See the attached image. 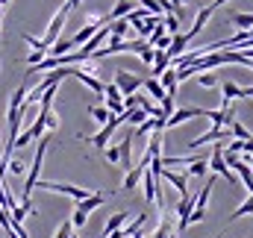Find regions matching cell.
Wrapping results in <instances>:
<instances>
[{
    "mask_svg": "<svg viewBox=\"0 0 253 238\" xmlns=\"http://www.w3.org/2000/svg\"><path fill=\"white\" fill-rule=\"evenodd\" d=\"M71 236H74V224L71 221H62L59 230H56V238H71Z\"/></svg>",
    "mask_w": 253,
    "mask_h": 238,
    "instance_id": "obj_30",
    "label": "cell"
},
{
    "mask_svg": "<svg viewBox=\"0 0 253 238\" xmlns=\"http://www.w3.org/2000/svg\"><path fill=\"white\" fill-rule=\"evenodd\" d=\"M245 215H253V191H251V197H248V200L233 212V215H230V221H239V218H245Z\"/></svg>",
    "mask_w": 253,
    "mask_h": 238,
    "instance_id": "obj_24",
    "label": "cell"
},
{
    "mask_svg": "<svg viewBox=\"0 0 253 238\" xmlns=\"http://www.w3.org/2000/svg\"><path fill=\"white\" fill-rule=\"evenodd\" d=\"M44 56H47L44 50H33V53L27 56V62H30V65H36V62H42V59H44Z\"/></svg>",
    "mask_w": 253,
    "mask_h": 238,
    "instance_id": "obj_35",
    "label": "cell"
},
{
    "mask_svg": "<svg viewBox=\"0 0 253 238\" xmlns=\"http://www.w3.org/2000/svg\"><path fill=\"white\" fill-rule=\"evenodd\" d=\"M144 224H147V215H138V218H135L129 227H121V233H124V238H126V236H135V233H138Z\"/></svg>",
    "mask_w": 253,
    "mask_h": 238,
    "instance_id": "obj_26",
    "label": "cell"
},
{
    "mask_svg": "<svg viewBox=\"0 0 253 238\" xmlns=\"http://www.w3.org/2000/svg\"><path fill=\"white\" fill-rule=\"evenodd\" d=\"M36 188L53 191V194H65V197H71V200H83V197H88V194H91L88 188H80V185H68V182H50V179H39V182H36Z\"/></svg>",
    "mask_w": 253,
    "mask_h": 238,
    "instance_id": "obj_2",
    "label": "cell"
},
{
    "mask_svg": "<svg viewBox=\"0 0 253 238\" xmlns=\"http://www.w3.org/2000/svg\"><path fill=\"white\" fill-rule=\"evenodd\" d=\"M103 150H106V162L121 165V150H118V147H103Z\"/></svg>",
    "mask_w": 253,
    "mask_h": 238,
    "instance_id": "obj_31",
    "label": "cell"
},
{
    "mask_svg": "<svg viewBox=\"0 0 253 238\" xmlns=\"http://www.w3.org/2000/svg\"><path fill=\"white\" fill-rule=\"evenodd\" d=\"M191 209H194V197L186 194V197H180V203H177V218H180V227L177 230H189V215Z\"/></svg>",
    "mask_w": 253,
    "mask_h": 238,
    "instance_id": "obj_10",
    "label": "cell"
},
{
    "mask_svg": "<svg viewBox=\"0 0 253 238\" xmlns=\"http://www.w3.org/2000/svg\"><path fill=\"white\" fill-rule=\"evenodd\" d=\"M126 30H129V21H126V18L109 21V39H106V41H121V39L126 36Z\"/></svg>",
    "mask_w": 253,
    "mask_h": 238,
    "instance_id": "obj_13",
    "label": "cell"
},
{
    "mask_svg": "<svg viewBox=\"0 0 253 238\" xmlns=\"http://www.w3.org/2000/svg\"><path fill=\"white\" fill-rule=\"evenodd\" d=\"M71 224H74V230H77V227H85V224H88V215H85V212H80V209H74Z\"/></svg>",
    "mask_w": 253,
    "mask_h": 238,
    "instance_id": "obj_29",
    "label": "cell"
},
{
    "mask_svg": "<svg viewBox=\"0 0 253 238\" xmlns=\"http://www.w3.org/2000/svg\"><path fill=\"white\" fill-rule=\"evenodd\" d=\"M141 174H144V168H138V165H132V168L126 171V177H124V185H121V188H126V191H129V188H135V185L141 182Z\"/></svg>",
    "mask_w": 253,
    "mask_h": 238,
    "instance_id": "obj_20",
    "label": "cell"
},
{
    "mask_svg": "<svg viewBox=\"0 0 253 238\" xmlns=\"http://www.w3.org/2000/svg\"><path fill=\"white\" fill-rule=\"evenodd\" d=\"M159 179H168V182L180 191V197L189 194V177H186V174H174L171 168H162V171H159Z\"/></svg>",
    "mask_w": 253,
    "mask_h": 238,
    "instance_id": "obj_7",
    "label": "cell"
},
{
    "mask_svg": "<svg viewBox=\"0 0 253 238\" xmlns=\"http://www.w3.org/2000/svg\"><path fill=\"white\" fill-rule=\"evenodd\" d=\"M138 56H141V62H144V65H153V47L147 44V47H144V50H141Z\"/></svg>",
    "mask_w": 253,
    "mask_h": 238,
    "instance_id": "obj_34",
    "label": "cell"
},
{
    "mask_svg": "<svg viewBox=\"0 0 253 238\" xmlns=\"http://www.w3.org/2000/svg\"><path fill=\"white\" fill-rule=\"evenodd\" d=\"M171 238H177V236H174V233H171Z\"/></svg>",
    "mask_w": 253,
    "mask_h": 238,
    "instance_id": "obj_41",
    "label": "cell"
},
{
    "mask_svg": "<svg viewBox=\"0 0 253 238\" xmlns=\"http://www.w3.org/2000/svg\"><path fill=\"white\" fill-rule=\"evenodd\" d=\"M215 238H221V236H215Z\"/></svg>",
    "mask_w": 253,
    "mask_h": 238,
    "instance_id": "obj_43",
    "label": "cell"
},
{
    "mask_svg": "<svg viewBox=\"0 0 253 238\" xmlns=\"http://www.w3.org/2000/svg\"><path fill=\"white\" fill-rule=\"evenodd\" d=\"M115 85L121 94H135L141 88V77H135L129 71H115Z\"/></svg>",
    "mask_w": 253,
    "mask_h": 238,
    "instance_id": "obj_6",
    "label": "cell"
},
{
    "mask_svg": "<svg viewBox=\"0 0 253 238\" xmlns=\"http://www.w3.org/2000/svg\"><path fill=\"white\" fill-rule=\"evenodd\" d=\"M118 150H121V168H132V132L129 135H124V141L118 144Z\"/></svg>",
    "mask_w": 253,
    "mask_h": 238,
    "instance_id": "obj_14",
    "label": "cell"
},
{
    "mask_svg": "<svg viewBox=\"0 0 253 238\" xmlns=\"http://www.w3.org/2000/svg\"><path fill=\"white\" fill-rule=\"evenodd\" d=\"M6 3H9V0H0V6H6Z\"/></svg>",
    "mask_w": 253,
    "mask_h": 238,
    "instance_id": "obj_39",
    "label": "cell"
},
{
    "mask_svg": "<svg viewBox=\"0 0 253 238\" xmlns=\"http://www.w3.org/2000/svg\"><path fill=\"white\" fill-rule=\"evenodd\" d=\"M44 153H47V138L42 135V138H39V150H36V156H33V165H30V171H27V182H24V194H21V200H27V197L33 194L36 182H39V177H42V162H44Z\"/></svg>",
    "mask_w": 253,
    "mask_h": 238,
    "instance_id": "obj_1",
    "label": "cell"
},
{
    "mask_svg": "<svg viewBox=\"0 0 253 238\" xmlns=\"http://www.w3.org/2000/svg\"><path fill=\"white\" fill-rule=\"evenodd\" d=\"M156 79L162 82V88H165V94H171V97H177V85H180V82H177V68H174V65H168V68H165V71H162V74H159Z\"/></svg>",
    "mask_w": 253,
    "mask_h": 238,
    "instance_id": "obj_9",
    "label": "cell"
},
{
    "mask_svg": "<svg viewBox=\"0 0 253 238\" xmlns=\"http://www.w3.org/2000/svg\"><path fill=\"white\" fill-rule=\"evenodd\" d=\"M212 12H215V6H212V3H209V6H203V9L197 12V18H194V24H191V30L186 33L189 39H194V36H197V33L203 30V27H206V21L212 18Z\"/></svg>",
    "mask_w": 253,
    "mask_h": 238,
    "instance_id": "obj_12",
    "label": "cell"
},
{
    "mask_svg": "<svg viewBox=\"0 0 253 238\" xmlns=\"http://www.w3.org/2000/svg\"><path fill=\"white\" fill-rule=\"evenodd\" d=\"M162 24H165V30H168V36H174V33H180V18L171 12V15H165L162 18Z\"/></svg>",
    "mask_w": 253,
    "mask_h": 238,
    "instance_id": "obj_27",
    "label": "cell"
},
{
    "mask_svg": "<svg viewBox=\"0 0 253 238\" xmlns=\"http://www.w3.org/2000/svg\"><path fill=\"white\" fill-rule=\"evenodd\" d=\"M186 47H189V36L186 33H174L171 36V44L165 47V53H168V59H177V56L186 53Z\"/></svg>",
    "mask_w": 253,
    "mask_h": 238,
    "instance_id": "obj_8",
    "label": "cell"
},
{
    "mask_svg": "<svg viewBox=\"0 0 253 238\" xmlns=\"http://www.w3.org/2000/svg\"><path fill=\"white\" fill-rule=\"evenodd\" d=\"M132 9H135V0H118V3L112 6V12H109L106 18H109V21H115V18H124V15H129Z\"/></svg>",
    "mask_w": 253,
    "mask_h": 238,
    "instance_id": "obj_16",
    "label": "cell"
},
{
    "mask_svg": "<svg viewBox=\"0 0 253 238\" xmlns=\"http://www.w3.org/2000/svg\"><path fill=\"white\" fill-rule=\"evenodd\" d=\"M168 65H171L168 53H165V50H156V47H153V65H150V68H153V77H159V74H162V71H165Z\"/></svg>",
    "mask_w": 253,
    "mask_h": 238,
    "instance_id": "obj_19",
    "label": "cell"
},
{
    "mask_svg": "<svg viewBox=\"0 0 253 238\" xmlns=\"http://www.w3.org/2000/svg\"><path fill=\"white\" fill-rule=\"evenodd\" d=\"M103 200H106V194H100V191H91L88 197H83V200H77V209L80 212H94V209H100L103 206Z\"/></svg>",
    "mask_w": 253,
    "mask_h": 238,
    "instance_id": "obj_11",
    "label": "cell"
},
{
    "mask_svg": "<svg viewBox=\"0 0 253 238\" xmlns=\"http://www.w3.org/2000/svg\"><path fill=\"white\" fill-rule=\"evenodd\" d=\"M68 12H71V3H62V9L53 15V21H50V27H47V33H44V47L50 50V44H56L59 41V33H62V27H65V18H68Z\"/></svg>",
    "mask_w": 253,
    "mask_h": 238,
    "instance_id": "obj_3",
    "label": "cell"
},
{
    "mask_svg": "<svg viewBox=\"0 0 253 238\" xmlns=\"http://www.w3.org/2000/svg\"><path fill=\"white\" fill-rule=\"evenodd\" d=\"M153 238H171V224H168V221H159V227H156Z\"/></svg>",
    "mask_w": 253,
    "mask_h": 238,
    "instance_id": "obj_32",
    "label": "cell"
},
{
    "mask_svg": "<svg viewBox=\"0 0 253 238\" xmlns=\"http://www.w3.org/2000/svg\"><path fill=\"white\" fill-rule=\"evenodd\" d=\"M141 88H144V91H147V94H150L156 103L165 97V88H162V82H159L156 77H150V79H141Z\"/></svg>",
    "mask_w": 253,
    "mask_h": 238,
    "instance_id": "obj_15",
    "label": "cell"
},
{
    "mask_svg": "<svg viewBox=\"0 0 253 238\" xmlns=\"http://www.w3.org/2000/svg\"><path fill=\"white\" fill-rule=\"evenodd\" d=\"M242 97H253V85H248V88H242Z\"/></svg>",
    "mask_w": 253,
    "mask_h": 238,
    "instance_id": "obj_36",
    "label": "cell"
},
{
    "mask_svg": "<svg viewBox=\"0 0 253 238\" xmlns=\"http://www.w3.org/2000/svg\"><path fill=\"white\" fill-rule=\"evenodd\" d=\"M206 115V109H200V106H186V109H174L168 118H165V129H171V126H180V123H186L191 118H203Z\"/></svg>",
    "mask_w": 253,
    "mask_h": 238,
    "instance_id": "obj_4",
    "label": "cell"
},
{
    "mask_svg": "<svg viewBox=\"0 0 253 238\" xmlns=\"http://www.w3.org/2000/svg\"><path fill=\"white\" fill-rule=\"evenodd\" d=\"M203 218H206V212H203V209H191V215H189V227H191V224H200Z\"/></svg>",
    "mask_w": 253,
    "mask_h": 238,
    "instance_id": "obj_33",
    "label": "cell"
},
{
    "mask_svg": "<svg viewBox=\"0 0 253 238\" xmlns=\"http://www.w3.org/2000/svg\"><path fill=\"white\" fill-rule=\"evenodd\" d=\"M206 174H209V162H206V156H200V159L189 162V171H186V177H206Z\"/></svg>",
    "mask_w": 253,
    "mask_h": 238,
    "instance_id": "obj_18",
    "label": "cell"
},
{
    "mask_svg": "<svg viewBox=\"0 0 253 238\" xmlns=\"http://www.w3.org/2000/svg\"><path fill=\"white\" fill-rule=\"evenodd\" d=\"M230 135H233V138H242V141H245V138H251L248 126H245V123H239V120H233V123H230Z\"/></svg>",
    "mask_w": 253,
    "mask_h": 238,
    "instance_id": "obj_28",
    "label": "cell"
},
{
    "mask_svg": "<svg viewBox=\"0 0 253 238\" xmlns=\"http://www.w3.org/2000/svg\"><path fill=\"white\" fill-rule=\"evenodd\" d=\"M233 24H236L239 30H251L253 27V15H248V12H236V15H233Z\"/></svg>",
    "mask_w": 253,
    "mask_h": 238,
    "instance_id": "obj_25",
    "label": "cell"
},
{
    "mask_svg": "<svg viewBox=\"0 0 253 238\" xmlns=\"http://www.w3.org/2000/svg\"><path fill=\"white\" fill-rule=\"evenodd\" d=\"M68 3H71V9H77V6H80L83 0H68Z\"/></svg>",
    "mask_w": 253,
    "mask_h": 238,
    "instance_id": "obj_38",
    "label": "cell"
},
{
    "mask_svg": "<svg viewBox=\"0 0 253 238\" xmlns=\"http://www.w3.org/2000/svg\"><path fill=\"white\" fill-rule=\"evenodd\" d=\"M0 9H3V6H0Z\"/></svg>",
    "mask_w": 253,
    "mask_h": 238,
    "instance_id": "obj_44",
    "label": "cell"
},
{
    "mask_svg": "<svg viewBox=\"0 0 253 238\" xmlns=\"http://www.w3.org/2000/svg\"><path fill=\"white\" fill-rule=\"evenodd\" d=\"M0 33H3V21H0Z\"/></svg>",
    "mask_w": 253,
    "mask_h": 238,
    "instance_id": "obj_40",
    "label": "cell"
},
{
    "mask_svg": "<svg viewBox=\"0 0 253 238\" xmlns=\"http://www.w3.org/2000/svg\"><path fill=\"white\" fill-rule=\"evenodd\" d=\"M71 238H80V236H71Z\"/></svg>",
    "mask_w": 253,
    "mask_h": 238,
    "instance_id": "obj_42",
    "label": "cell"
},
{
    "mask_svg": "<svg viewBox=\"0 0 253 238\" xmlns=\"http://www.w3.org/2000/svg\"><path fill=\"white\" fill-rule=\"evenodd\" d=\"M126 221H129V212H115V215H112V218L106 221V227H103V233L109 236V233H115V230H121V227H124Z\"/></svg>",
    "mask_w": 253,
    "mask_h": 238,
    "instance_id": "obj_17",
    "label": "cell"
},
{
    "mask_svg": "<svg viewBox=\"0 0 253 238\" xmlns=\"http://www.w3.org/2000/svg\"><path fill=\"white\" fill-rule=\"evenodd\" d=\"M6 171H12L15 177H24V171H27V162H24L21 156H15V153H12V159H9V165H6Z\"/></svg>",
    "mask_w": 253,
    "mask_h": 238,
    "instance_id": "obj_23",
    "label": "cell"
},
{
    "mask_svg": "<svg viewBox=\"0 0 253 238\" xmlns=\"http://www.w3.org/2000/svg\"><path fill=\"white\" fill-rule=\"evenodd\" d=\"M227 138H230V126H212L209 132H203V135L191 138V141H189V150H197V147L212 144V141H227Z\"/></svg>",
    "mask_w": 253,
    "mask_h": 238,
    "instance_id": "obj_5",
    "label": "cell"
},
{
    "mask_svg": "<svg viewBox=\"0 0 253 238\" xmlns=\"http://www.w3.org/2000/svg\"><path fill=\"white\" fill-rule=\"evenodd\" d=\"M88 115H91V118L97 120V123H100V126H103V123H106V120L112 118V112H109V109H106V106H88Z\"/></svg>",
    "mask_w": 253,
    "mask_h": 238,
    "instance_id": "obj_22",
    "label": "cell"
},
{
    "mask_svg": "<svg viewBox=\"0 0 253 238\" xmlns=\"http://www.w3.org/2000/svg\"><path fill=\"white\" fill-rule=\"evenodd\" d=\"M194 77H197V85H200V88H215V85H218V77H215L212 71H200V74H194Z\"/></svg>",
    "mask_w": 253,
    "mask_h": 238,
    "instance_id": "obj_21",
    "label": "cell"
},
{
    "mask_svg": "<svg viewBox=\"0 0 253 238\" xmlns=\"http://www.w3.org/2000/svg\"><path fill=\"white\" fill-rule=\"evenodd\" d=\"M224 3H227V0H212V6H215V9H221Z\"/></svg>",
    "mask_w": 253,
    "mask_h": 238,
    "instance_id": "obj_37",
    "label": "cell"
}]
</instances>
